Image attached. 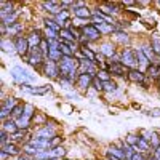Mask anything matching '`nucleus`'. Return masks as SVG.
<instances>
[{"mask_svg":"<svg viewBox=\"0 0 160 160\" xmlns=\"http://www.w3.org/2000/svg\"><path fill=\"white\" fill-rule=\"evenodd\" d=\"M43 75L48 77V78H51V80H58L59 78V66H58V62H53L50 59H45Z\"/></svg>","mask_w":160,"mask_h":160,"instance_id":"obj_9","label":"nucleus"},{"mask_svg":"<svg viewBox=\"0 0 160 160\" xmlns=\"http://www.w3.org/2000/svg\"><path fill=\"white\" fill-rule=\"evenodd\" d=\"M120 62L123 66H127L128 69H138V61H136V55H135V48L131 47H125V48H120Z\"/></svg>","mask_w":160,"mask_h":160,"instance_id":"obj_4","label":"nucleus"},{"mask_svg":"<svg viewBox=\"0 0 160 160\" xmlns=\"http://www.w3.org/2000/svg\"><path fill=\"white\" fill-rule=\"evenodd\" d=\"M18 8L13 2H8V0H2L0 2V19H5L7 16L13 15Z\"/></svg>","mask_w":160,"mask_h":160,"instance_id":"obj_16","label":"nucleus"},{"mask_svg":"<svg viewBox=\"0 0 160 160\" xmlns=\"http://www.w3.org/2000/svg\"><path fill=\"white\" fill-rule=\"evenodd\" d=\"M26 37H28V42H29L31 48H32V47H38L40 42H42V40L45 38V37H43V32L38 31V29H32Z\"/></svg>","mask_w":160,"mask_h":160,"instance_id":"obj_18","label":"nucleus"},{"mask_svg":"<svg viewBox=\"0 0 160 160\" xmlns=\"http://www.w3.org/2000/svg\"><path fill=\"white\" fill-rule=\"evenodd\" d=\"M139 47H141L142 53L146 55V58L149 59V62H151V64H154V62H158V56L155 55V51L152 50V47H151V43H149V40H148V42H144L142 45H139Z\"/></svg>","mask_w":160,"mask_h":160,"instance_id":"obj_21","label":"nucleus"},{"mask_svg":"<svg viewBox=\"0 0 160 160\" xmlns=\"http://www.w3.org/2000/svg\"><path fill=\"white\" fill-rule=\"evenodd\" d=\"M43 26L45 28H50V29H53V31H56V32H59L62 28L56 22V19L53 18V16H47V18H43Z\"/></svg>","mask_w":160,"mask_h":160,"instance_id":"obj_30","label":"nucleus"},{"mask_svg":"<svg viewBox=\"0 0 160 160\" xmlns=\"http://www.w3.org/2000/svg\"><path fill=\"white\" fill-rule=\"evenodd\" d=\"M59 40H64V42H77L74 34L71 32V29H61L59 31Z\"/></svg>","mask_w":160,"mask_h":160,"instance_id":"obj_33","label":"nucleus"},{"mask_svg":"<svg viewBox=\"0 0 160 160\" xmlns=\"http://www.w3.org/2000/svg\"><path fill=\"white\" fill-rule=\"evenodd\" d=\"M24 93H29V95H47L51 91V85H42V87H32V85H21L19 87Z\"/></svg>","mask_w":160,"mask_h":160,"instance_id":"obj_13","label":"nucleus"},{"mask_svg":"<svg viewBox=\"0 0 160 160\" xmlns=\"http://www.w3.org/2000/svg\"><path fill=\"white\" fill-rule=\"evenodd\" d=\"M18 104H19V99H18L16 96H8V98H5V99L2 101V108L11 112V111L15 109Z\"/></svg>","mask_w":160,"mask_h":160,"instance_id":"obj_27","label":"nucleus"},{"mask_svg":"<svg viewBox=\"0 0 160 160\" xmlns=\"http://www.w3.org/2000/svg\"><path fill=\"white\" fill-rule=\"evenodd\" d=\"M127 80H130V82H133V83H138L144 88H148V85L151 82V80L146 77V72H142L139 69H130L128 75H127Z\"/></svg>","mask_w":160,"mask_h":160,"instance_id":"obj_5","label":"nucleus"},{"mask_svg":"<svg viewBox=\"0 0 160 160\" xmlns=\"http://www.w3.org/2000/svg\"><path fill=\"white\" fill-rule=\"evenodd\" d=\"M0 149H3L10 155V158H16V157L22 155V146H19L16 142H11V141L5 146V148H0Z\"/></svg>","mask_w":160,"mask_h":160,"instance_id":"obj_17","label":"nucleus"},{"mask_svg":"<svg viewBox=\"0 0 160 160\" xmlns=\"http://www.w3.org/2000/svg\"><path fill=\"white\" fill-rule=\"evenodd\" d=\"M42 7L45 8V11H48L50 16H56L62 11V7L59 2H55V0H50V2H43Z\"/></svg>","mask_w":160,"mask_h":160,"instance_id":"obj_19","label":"nucleus"},{"mask_svg":"<svg viewBox=\"0 0 160 160\" xmlns=\"http://www.w3.org/2000/svg\"><path fill=\"white\" fill-rule=\"evenodd\" d=\"M154 85H155V88H157V91L160 93V77L155 80V82H154Z\"/></svg>","mask_w":160,"mask_h":160,"instance_id":"obj_48","label":"nucleus"},{"mask_svg":"<svg viewBox=\"0 0 160 160\" xmlns=\"http://www.w3.org/2000/svg\"><path fill=\"white\" fill-rule=\"evenodd\" d=\"M22 114H24V102H19L16 108L11 111V118H15V120H16V118H19Z\"/></svg>","mask_w":160,"mask_h":160,"instance_id":"obj_42","label":"nucleus"},{"mask_svg":"<svg viewBox=\"0 0 160 160\" xmlns=\"http://www.w3.org/2000/svg\"><path fill=\"white\" fill-rule=\"evenodd\" d=\"M56 135H58V122H55V120L48 122V123H47L45 127H42V128H37V130L32 133L34 138H47V139L55 138Z\"/></svg>","mask_w":160,"mask_h":160,"instance_id":"obj_3","label":"nucleus"},{"mask_svg":"<svg viewBox=\"0 0 160 160\" xmlns=\"http://www.w3.org/2000/svg\"><path fill=\"white\" fill-rule=\"evenodd\" d=\"M149 144H151V148L152 149H157V148H160V135L157 131H154L152 130V133H151V139H149Z\"/></svg>","mask_w":160,"mask_h":160,"instance_id":"obj_39","label":"nucleus"},{"mask_svg":"<svg viewBox=\"0 0 160 160\" xmlns=\"http://www.w3.org/2000/svg\"><path fill=\"white\" fill-rule=\"evenodd\" d=\"M0 48H2L3 53H7V55H10V56L18 55V53H16L15 40H13L11 37H2V40H0Z\"/></svg>","mask_w":160,"mask_h":160,"instance_id":"obj_14","label":"nucleus"},{"mask_svg":"<svg viewBox=\"0 0 160 160\" xmlns=\"http://www.w3.org/2000/svg\"><path fill=\"white\" fill-rule=\"evenodd\" d=\"M115 144H117L118 148H120V149H122V151L125 152V157H127V160H131V158H133V155L136 154V151L133 149V148H131V146H130V144H128L125 139H120V141H117Z\"/></svg>","mask_w":160,"mask_h":160,"instance_id":"obj_24","label":"nucleus"},{"mask_svg":"<svg viewBox=\"0 0 160 160\" xmlns=\"http://www.w3.org/2000/svg\"><path fill=\"white\" fill-rule=\"evenodd\" d=\"M106 152H109V154H112L114 157H117V158H120V160H127V157H125V152L118 148L117 144H111V146H108L106 148Z\"/></svg>","mask_w":160,"mask_h":160,"instance_id":"obj_28","label":"nucleus"},{"mask_svg":"<svg viewBox=\"0 0 160 160\" xmlns=\"http://www.w3.org/2000/svg\"><path fill=\"white\" fill-rule=\"evenodd\" d=\"M43 37L47 38V40H58L59 38V32H56V31H53V29H50V28H43Z\"/></svg>","mask_w":160,"mask_h":160,"instance_id":"obj_38","label":"nucleus"},{"mask_svg":"<svg viewBox=\"0 0 160 160\" xmlns=\"http://www.w3.org/2000/svg\"><path fill=\"white\" fill-rule=\"evenodd\" d=\"M109 64V68H108V71H109V74L111 75H115V77H127L128 75V68L127 66H123L122 62H108Z\"/></svg>","mask_w":160,"mask_h":160,"instance_id":"obj_15","label":"nucleus"},{"mask_svg":"<svg viewBox=\"0 0 160 160\" xmlns=\"http://www.w3.org/2000/svg\"><path fill=\"white\" fill-rule=\"evenodd\" d=\"M48 122H50V118H48V115H47L45 112H37V114L32 117V127H35V130L45 127Z\"/></svg>","mask_w":160,"mask_h":160,"instance_id":"obj_22","label":"nucleus"},{"mask_svg":"<svg viewBox=\"0 0 160 160\" xmlns=\"http://www.w3.org/2000/svg\"><path fill=\"white\" fill-rule=\"evenodd\" d=\"M96 77L101 80L102 83H104V82H109V80H112V75L109 74V71H106V69H99L98 74H96Z\"/></svg>","mask_w":160,"mask_h":160,"instance_id":"obj_41","label":"nucleus"},{"mask_svg":"<svg viewBox=\"0 0 160 160\" xmlns=\"http://www.w3.org/2000/svg\"><path fill=\"white\" fill-rule=\"evenodd\" d=\"M62 141H64L62 136H61V135H56L55 138H51V139H50V148H51V149L59 148V146H62Z\"/></svg>","mask_w":160,"mask_h":160,"instance_id":"obj_43","label":"nucleus"},{"mask_svg":"<svg viewBox=\"0 0 160 160\" xmlns=\"http://www.w3.org/2000/svg\"><path fill=\"white\" fill-rule=\"evenodd\" d=\"M16 125H18L19 130H31L32 128V118L21 115L19 118H16Z\"/></svg>","mask_w":160,"mask_h":160,"instance_id":"obj_29","label":"nucleus"},{"mask_svg":"<svg viewBox=\"0 0 160 160\" xmlns=\"http://www.w3.org/2000/svg\"><path fill=\"white\" fill-rule=\"evenodd\" d=\"M155 3H157V5H158V7H160V0H158V2H155Z\"/></svg>","mask_w":160,"mask_h":160,"instance_id":"obj_49","label":"nucleus"},{"mask_svg":"<svg viewBox=\"0 0 160 160\" xmlns=\"http://www.w3.org/2000/svg\"><path fill=\"white\" fill-rule=\"evenodd\" d=\"M19 13H21V10L18 8L15 13H13V15H10V16H7L5 19H2V22H3L5 26H8V28H10V26H13V24H16V22H19V21H18Z\"/></svg>","mask_w":160,"mask_h":160,"instance_id":"obj_32","label":"nucleus"},{"mask_svg":"<svg viewBox=\"0 0 160 160\" xmlns=\"http://www.w3.org/2000/svg\"><path fill=\"white\" fill-rule=\"evenodd\" d=\"M47 59H50V61H53V62H59V61L62 59V53H61L59 50H50Z\"/></svg>","mask_w":160,"mask_h":160,"instance_id":"obj_36","label":"nucleus"},{"mask_svg":"<svg viewBox=\"0 0 160 160\" xmlns=\"http://www.w3.org/2000/svg\"><path fill=\"white\" fill-rule=\"evenodd\" d=\"M13 40H15V45H16V53H18V56L26 58V56H28V53H29V50H31V45H29V42H28V37L22 34V35L15 37Z\"/></svg>","mask_w":160,"mask_h":160,"instance_id":"obj_7","label":"nucleus"},{"mask_svg":"<svg viewBox=\"0 0 160 160\" xmlns=\"http://www.w3.org/2000/svg\"><path fill=\"white\" fill-rule=\"evenodd\" d=\"M7 28H8V26H7ZM22 31H24V24L22 22H16V24H13V26H10V28H8L7 35H10L11 38H15L18 35H22Z\"/></svg>","mask_w":160,"mask_h":160,"instance_id":"obj_26","label":"nucleus"},{"mask_svg":"<svg viewBox=\"0 0 160 160\" xmlns=\"http://www.w3.org/2000/svg\"><path fill=\"white\" fill-rule=\"evenodd\" d=\"M93 78H95V77L90 75V74H80L77 83H75V88L78 91H82V93H87L91 88V85H93Z\"/></svg>","mask_w":160,"mask_h":160,"instance_id":"obj_10","label":"nucleus"},{"mask_svg":"<svg viewBox=\"0 0 160 160\" xmlns=\"http://www.w3.org/2000/svg\"><path fill=\"white\" fill-rule=\"evenodd\" d=\"M149 43H151L152 50L155 51V55H157V56H160V35H157V34L151 35V38H149Z\"/></svg>","mask_w":160,"mask_h":160,"instance_id":"obj_34","label":"nucleus"},{"mask_svg":"<svg viewBox=\"0 0 160 160\" xmlns=\"http://www.w3.org/2000/svg\"><path fill=\"white\" fill-rule=\"evenodd\" d=\"M102 160H108V158H102Z\"/></svg>","mask_w":160,"mask_h":160,"instance_id":"obj_51","label":"nucleus"},{"mask_svg":"<svg viewBox=\"0 0 160 160\" xmlns=\"http://www.w3.org/2000/svg\"><path fill=\"white\" fill-rule=\"evenodd\" d=\"M32 146H35L37 149H40V151H48V149H51L50 148V139H47V138H31V141H29Z\"/></svg>","mask_w":160,"mask_h":160,"instance_id":"obj_25","label":"nucleus"},{"mask_svg":"<svg viewBox=\"0 0 160 160\" xmlns=\"http://www.w3.org/2000/svg\"><path fill=\"white\" fill-rule=\"evenodd\" d=\"M99 53L106 59H111L115 53H118V50H117V45L112 42V40H102V42L99 43Z\"/></svg>","mask_w":160,"mask_h":160,"instance_id":"obj_8","label":"nucleus"},{"mask_svg":"<svg viewBox=\"0 0 160 160\" xmlns=\"http://www.w3.org/2000/svg\"><path fill=\"white\" fill-rule=\"evenodd\" d=\"M10 142V135L7 131H0V148H5V146Z\"/></svg>","mask_w":160,"mask_h":160,"instance_id":"obj_45","label":"nucleus"},{"mask_svg":"<svg viewBox=\"0 0 160 160\" xmlns=\"http://www.w3.org/2000/svg\"><path fill=\"white\" fill-rule=\"evenodd\" d=\"M0 158H2V160H10V155L3 149H0Z\"/></svg>","mask_w":160,"mask_h":160,"instance_id":"obj_47","label":"nucleus"},{"mask_svg":"<svg viewBox=\"0 0 160 160\" xmlns=\"http://www.w3.org/2000/svg\"><path fill=\"white\" fill-rule=\"evenodd\" d=\"M82 34H83V37L88 40L90 43L99 42V40L102 38V35H101L99 31L96 29V26H93V24H90V26H87V28H83V29H82Z\"/></svg>","mask_w":160,"mask_h":160,"instance_id":"obj_11","label":"nucleus"},{"mask_svg":"<svg viewBox=\"0 0 160 160\" xmlns=\"http://www.w3.org/2000/svg\"><path fill=\"white\" fill-rule=\"evenodd\" d=\"M38 152H42V151H40V149H37L35 146H32L31 142H26V144L22 146V154L29 155V157H32V158H35V155H37Z\"/></svg>","mask_w":160,"mask_h":160,"instance_id":"obj_31","label":"nucleus"},{"mask_svg":"<svg viewBox=\"0 0 160 160\" xmlns=\"http://www.w3.org/2000/svg\"><path fill=\"white\" fill-rule=\"evenodd\" d=\"M26 62H28L29 66H32V68L35 71H38L40 74H43V64H45V55L42 53V50H40L38 47H32L28 53V56L22 58Z\"/></svg>","mask_w":160,"mask_h":160,"instance_id":"obj_1","label":"nucleus"},{"mask_svg":"<svg viewBox=\"0 0 160 160\" xmlns=\"http://www.w3.org/2000/svg\"><path fill=\"white\" fill-rule=\"evenodd\" d=\"M104 15H108L111 18H115L117 15H120L123 10H122V5L120 3H115V2H101L99 7H98Z\"/></svg>","mask_w":160,"mask_h":160,"instance_id":"obj_6","label":"nucleus"},{"mask_svg":"<svg viewBox=\"0 0 160 160\" xmlns=\"http://www.w3.org/2000/svg\"><path fill=\"white\" fill-rule=\"evenodd\" d=\"M11 78L21 87V85H31L35 82V75H32L31 72H28L22 66H13L10 69Z\"/></svg>","mask_w":160,"mask_h":160,"instance_id":"obj_2","label":"nucleus"},{"mask_svg":"<svg viewBox=\"0 0 160 160\" xmlns=\"http://www.w3.org/2000/svg\"><path fill=\"white\" fill-rule=\"evenodd\" d=\"M71 11L74 13V18H80V19H91L93 16V10L88 5L80 8H71Z\"/></svg>","mask_w":160,"mask_h":160,"instance_id":"obj_20","label":"nucleus"},{"mask_svg":"<svg viewBox=\"0 0 160 160\" xmlns=\"http://www.w3.org/2000/svg\"><path fill=\"white\" fill-rule=\"evenodd\" d=\"M2 130L7 131L8 135L11 136V135H15L19 128H18V125H16V120L10 117V118H7V120H3V122H2Z\"/></svg>","mask_w":160,"mask_h":160,"instance_id":"obj_23","label":"nucleus"},{"mask_svg":"<svg viewBox=\"0 0 160 160\" xmlns=\"http://www.w3.org/2000/svg\"><path fill=\"white\" fill-rule=\"evenodd\" d=\"M102 87H104V91H106V93H115L117 88H118V85H117L115 80H109V82H104Z\"/></svg>","mask_w":160,"mask_h":160,"instance_id":"obj_40","label":"nucleus"},{"mask_svg":"<svg viewBox=\"0 0 160 160\" xmlns=\"http://www.w3.org/2000/svg\"><path fill=\"white\" fill-rule=\"evenodd\" d=\"M91 88L95 90L96 93H102L104 91V87H102V82L98 78V77H95L93 78V85H91Z\"/></svg>","mask_w":160,"mask_h":160,"instance_id":"obj_44","label":"nucleus"},{"mask_svg":"<svg viewBox=\"0 0 160 160\" xmlns=\"http://www.w3.org/2000/svg\"><path fill=\"white\" fill-rule=\"evenodd\" d=\"M35 114H37L35 106H34V104H31V102H24V114H22V115L29 117V118H32Z\"/></svg>","mask_w":160,"mask_h":160,"instance_id":"obj_37","label":"nucleus"},{"mask_svg":"<svg viewBox=\"0 0 160 160\" xmlns=\"http://www.w3.org/2000/svg\"><path fill=\"white\" fill-rule=\"evenodd\" d=\"M111 40H112L115 45H120L122 48L130 47V43H131V37H130L125 31H115V32L112 34Z\"/></svg>","mask_w":160,"mask_h":160,"instance_id":"obj_12","label":"nucleus"},{"mask_svg":"<svg viewBox=\"0 0 160 160\" xmlns=\"http://www.w3.org/2000/svg\"><path fill=\"white\" fill-rule=\"evenodd\" d=\"M61 43V42H59ZM59 51L62 53V56H74V51L68 47V45H66V43H61L59 45Z\"/></svg>","mask_w":160,"mask_h":160,"instance_id":"obj_46","label":"nucleus"},{"mask_svg":"<svg viewBox=\"0 0 160 160\" xmlns=\"http://www.w3.org/2000/svg\"><path fill=\"white\" fill-rule=\"evenodd\" d=\"M62 160H69V158H62Z\"/></svg>","mask_w":160,"mask_h":160,"instance_id":"obj_50","label":"nucleus"},{"mask_svg":"<svg viewBox=\"0 0 160 160\" xmlns=\"http://www.w3.org/2000/svg\"><path fill=\"white\" fill-rule=\"evenodd\" d=\"M123 139L131 146V148H135V146H138V141H139V133H128Z\"/></svg>","mask_w":160,"mask_h":160,"instance_id":"obj_35","label":"nucleus"}]
</instances>
